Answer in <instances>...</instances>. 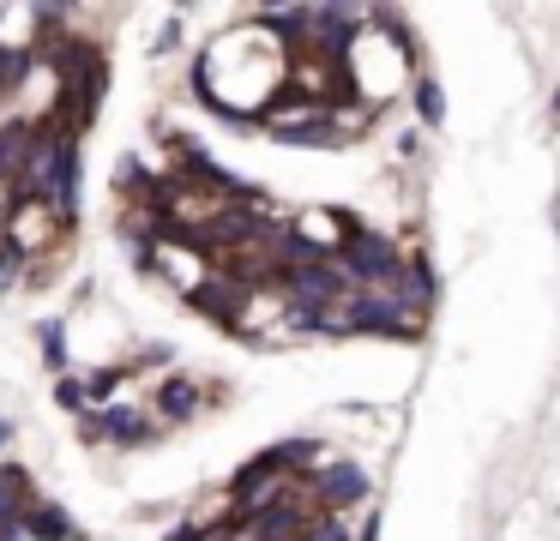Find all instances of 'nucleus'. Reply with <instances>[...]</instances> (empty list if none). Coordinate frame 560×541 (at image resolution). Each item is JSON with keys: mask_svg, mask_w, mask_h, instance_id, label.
I'll return each instance as SVG.
<instances>
[{"mask_svg": "<svg viewBox=\"0 0 560 541\" xmlns=\"http://www.w3.org/2000/svg\"><path fill=\"white\" fill-rule=\"evenodd\" d=\"M319 331H362V337H416V319L398 295H350L319 313Z\"/></svg>", "mask_w": 560, "mask_h": 541, "instance_id": "nucleus-1", "label": "nucleus"}, {"mask_svg": "<svg viewBox=\"0 0 560 541\" xmlns=\"http://www.w3.org/2000/svg\"><path fill=\"white\" fill-rule=\"evenodd\" d=\"M343 277H355V283H398L404 277V252L392 247L386 235H374V228H355V235H343Z\"/></svg>", "mask_w": 560, "mask_h": 541, "instance_id": "nucleus-2", "label": "nucleus"}, {"mask_svg": "<svg viewBox=\"0 0 560 541\" xmlns=\"http://www.w3.org/2000/svg\"><path fill=\"white\" fill-rule=\"evenodd\" d=\"M307 457H314V439H283V445H271V451L247 457V463L235 469V499H242V493H254V487L283 481V469H295V475H302Z\"/></svg>", "mask_w": 560, "mask_h": 541, "instance_id": "nucleus-3", "label": "nucleus"}, {"mask_svg": "<svg viewBox=\"0 0 560 541\" xmlns=\"http://www.w3.org/2000/svg\"><path fill=\"white\" fill-rule=\"evenodd\" d=\"M314 499L326 505V517H338V511H350V505L368 499V475L355 463H331L314 475Z\"/></svg>", "mask_w": 560, "mask_h": 541, "instance_id": "nucleus-4", "label": "nucleus"}, {"mask_svg": "<svg viewBox=\"0 0 560 541\" xmlns=\"http://www.w3.org/2000/svg\"><path fill=\"white\" fill-rule=\"evenodd\" d=\"M355 24H362V19H355L350 7H314V12H307L314 43L331 48V55H350V48H355Z\"/></svg>", "mask_w": 560, "mask_h": 541, "instance_id": "nucleus-5", "label": "nucleus"}, {"mask_svg": "<svg viewBox=\"0 0 560 541\" xmlns=\"http://www.w3.org/2000/svg\"><path fill=\"white\" fill-rule=\"evenodd\" d=\"M85 433L91 439H115V445H145L151 439V427H145V415H133V409H97V415H85Z\"/></svg>", "mask_w": 560, "mask_h": 541, "instance_id": "nucleus-6", "label": "nucleus"}, {"mask_svg": "<svg viewBox=\"0 0 560 541\" xmlns=\"http://www.w3.org/2000/svg\"><path fill=\"white\" fill-rule=\"evenodd\" d=\"M278 144H343V127L331 115H302V120H271Z\"/></svg>", "mask_w": 560, "mask_h": 541, "instance_id": "nucleus-7", "label": "nucleus"}, {"mask_svg": "<svg viewBox=\"0 0 560 541\" xmlns=\"http://www.w3.org/2000/svg\"><path fill=\"white\" fill-rule=\"evenodd\" d=\"M31 139H37V132H31L25 120H7V127H0V180H19V175H25Z\"/></svg>", "mask_w": 560, "mask_h": 541, "instance_id": "nucleus-8", "label": "nucleus"}, {"mask_svg": "<svg viewBox=\"0 0 560 541\" xmlns=\"http://www.w3.org/2000/svg\"><path fill=\"white\" fill-rule=\"evenodd\" d=\"M19 524H25L37 541H79L73 517H67V511H55V505H31V511H19Z\"/></svg>", "mask_w": 560, "mask_h": 541, "instance_id": "nucleus-9", "label": "nucleus"}, {"mask_svg": "<svg viewBox=\"0 0 560 541\" xmlns=\"http://www.w3.org/2000/svg\"><path fill=\"white\" fill-rule=\"evenodd\" d=\"M194 409H199V379H163L158 385V415L187 421Z\"/></svg>", "mask_w": 560, "mask_h": 541, "instance_id": "nucleus-10", "label": "nucleus"}, {"mask_svg": "<svg viewBox=\"0 0 560 541\" xmlns=\"http://www.w3.org/2000/svg\"><path fill=\"white\" fill-rule=\"evenodd\" d=\"M19 499H25V469H19V463H0V529L19 524Z\"/></svg>", "mask_w": 560, "mask_h": 541, "instance_id": "nucleus-11", "label": "nucleus"}, {"mask_svg": "<svg viewBox=\"0 0 560 541\" xmlns=\"http://www.w3.org/2000/svg\"><path fill=\"white\" fill-rule=\"evenodd\" d=\"M404 277H410V289H404V295H410L416 307H428V301L440 295V283H434V264H428V259H410V271H404Z\"/></svg>", "mask_w": 560, "mask_h": 541, "instance_id": "nucleus-12", "label": "nucleus"}, {"mask_svg": "<svg viewBox=\"0 0 560 541\" xmlns=\"http://www.w3.org/2000/svg\"><path fill=\"white\" fill-rule=\"evenodd\" d=\"M25 67H31V55H25V48L0 43V96H7V91H13L19 79H25Z\"/></svg>", "mask_w": 560, "mask_h": 541, "instance_id": "nucleus-13", "label": "nucleus"}, {"mask_svg": "<svg viewBox=\"0 0 560 541\" xmlns=\"http://www.w3.org/2000/svg\"><path fill=\"white\" fill-rule=\"evenodd\" d=\"M37 331H43V361H49V373H55V379H61V367H67V337H61V325H37Z\"/></svg>", "mask_w": 560, "mask_h": 541, "instance_id": "nucleus-14", "label": "nucleus"}, {"mask_svg": "<svg viewBox=\"0 0 560 541\" xmlns=\"http://www.w3.org/2000/svg\"><path fill=\"white\" fill-rule=\"evenodd\" d=\"M416 108H422L428 127H440V120H446V103H440V84L434 79H416Z\"/></svg>", "mask_w": 560, "mask_h": 541, "instance_id": "nucleus-15", "label": "nucleus"}, {"mask_svg": "<svg viewBox=\"0 0 560 541\" xmlns=\"http://www.w3.org/2000/svg\"><path fill=\"white\" fill-rule=\"evenodd\" d=\"M115 385H121V373H115V367H103V373H91V379L79 385V391H85V403H109V397H115Z\"/></svg>", "mask_w": 560, "mask_h": 541, "instance_id": "nucleus-16", "label": "nucleus"}, {"mask_svg": "<svg viewBox=\"0 0 560 541\" xmlns=\"http://www.w3.org/2000/svg\"><path fill=\"white\" fill-rule=\"evenodd\" d=\"M302 541H350V524H338V517H319V524H307Z\"/></svg>", "mask_w": 560, "mask_h": 541, "instance_id": "nucleus-17", "label": "nucleus"}, {"mask_svg": "<svg viewBox=\"0 0 560 541\" xmlns=\"http://www.w3.org/2000/svg\"><path fill=\"white\" fill-rule=\"evenodd\" d=\"M55 403H61V409H85V391H79V379H67V373H61V379H55Z\"/></svg>", "mask_w": 560, "mask_h": 541, "instance_id": "nucleus-18", "label": "nucleus"}, {"mask_svg": "<svg viewBox=\"0 0 560 541\" xmlns=\"http://www.w3.org/2000/svg\"><path fill=\"white\" fill-rule=\"evenodd\" d=\"M555 127H560V91H555Z\"/></svg>", "mask_w": 560, "mask_h": 541, "instance_id": "nucleus-19", "label": "nucleus"}, {"mask_svg": "<svg viewBox=\"0 0 560 541\" xmlns=\"http://www.w3.org/2000/svg\"><path fill=\"white\" fill-rule=\"evenodd\" d=\"M0 240H7V211H0Z\"/></svg>", "mask_w": 560, "mask_h": 541, "instance_id": "nucleus-20", "label": "nucleus"}, {"mask_svg": "<svg viewBox=\"0 0 560 541\" xmlns=\"http://www.w3.org/2000/svg\"><path fill=\"white\" fill-rule=\"evenodd\" d=\"M0 445H7V421H0Z\"/></svg>", "mask_w": 560, "mask_h": 541, "instance_id": "nucleus-21", "label": "nucleus"}]
</instances>
